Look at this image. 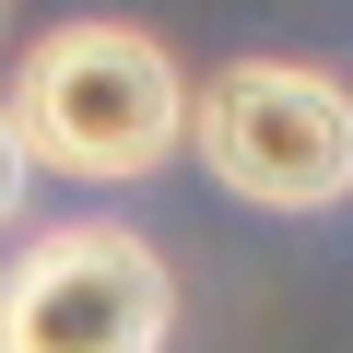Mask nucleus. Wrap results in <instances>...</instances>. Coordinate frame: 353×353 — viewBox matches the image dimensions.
<instances>
[{
    "label": "nucleus",
    "mask_w": 353,
    "mask_h": 353,
    "mask_svg": "<svg viewBox=\"0 0 353 353\" xmlns=\"http://www.w3.org/2000/svg\"><path fill=\"white\" fill-rule=\"evenodd\" d=\"M12 130L48 176H106V189H130V176H153L176 141H189V83H176L165 36L141 24H59L24 48L12 71Z\"/></svg>",
    "instance_id": "f257e3e1"
},
{
    "label": "nucleus",
    "mask_w": 353,
    "mask_h": 353,
    "mask_svg": "<svg viewBox=\"0 0 353 353\" xmlns=\"http://www.w3.org/2000/svg\"><path fill=\"white\" fill-rule=\"evenodd\" d=\"M201 165L259 212H330L353 201V83L306 59H236L189 106Z\"/></svg>",
    "instance_id": "f03ea898"
},
{
    "label": "nucleus",
    "mask_w": 353,
    "mask_h": 353,
    "mask_svg": "<svg viewBox=\"0 0 353 353\" xmlns=\"http://www.w3.org/2000/svg\"><path fill=\"white\" fill-rule=\"evenodd\" d=\"M176 271L130 224H48L0 271V353H165Z\"/></svg>",
    "instance_id": "7ed1b4c3"
},
{
    "label": "nucleus",
    "mask_w": 353,
    "mask_h": 353,
    "mask_svg": "<svg viewBox=\"0 0 353 353\" xmlns=\"http://www.w3.org/2000/svg\"><path fill=\"white\" fill-rule=\"evenodd\" d=\"M24 176H36V153H24V130H12V94H0V224L24 212Z\"/></svg>",
    "instance_id": "20e7f679"
}]
</instances>
